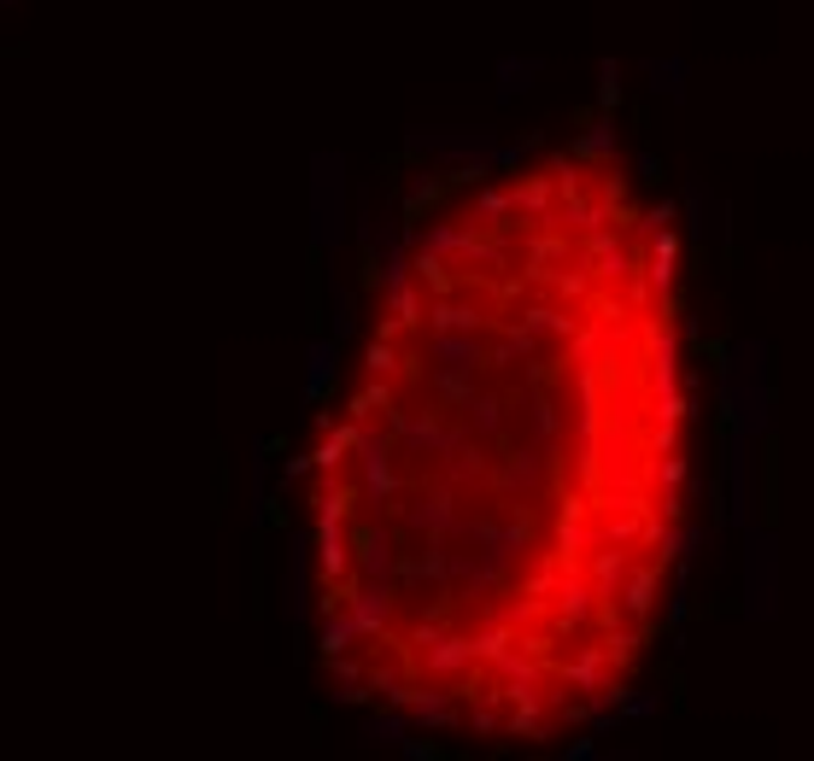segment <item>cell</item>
Instances as JSON below:
<instances>
[{"mask_svg":"<svg viewBox=\"0 0 814 761\" xmlns=\"http://www.w3.org/2000/svg\"><path fill=\"white\" fill-rule=\"evenodd\" d=\"M668 211L609 147L457 194L399 252L305 463V591L352 703L557 743L633 697L691 521Z\"/></svg>","mask_w":814,"mask_h":761,"instance_id":"obj_1","label":"cell"}]
</instances>
